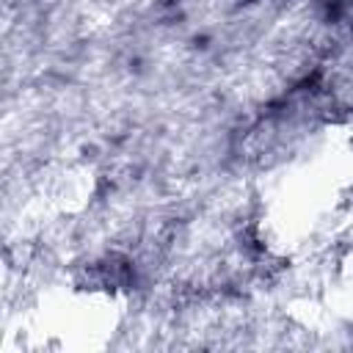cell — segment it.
I'll list each match as a JSON object with an SVG mask.
<instances>
[{
    "instance_id": "1",
    "label": "cell",
    "mask_w": 353,
    "mask_h": 353,
    "mask_svg": "<svg viewBox=\"0 0 353 353\" xmlns=\"http://www.w3.org/2000/svg\"><path fill=\"white\" fill-rule=\"evenodd\" d=\"M353 221V141L314 138L279 163L262 196L268 243L287 254H323Z\"/></svg>"
}]
</instances>
